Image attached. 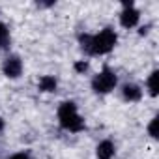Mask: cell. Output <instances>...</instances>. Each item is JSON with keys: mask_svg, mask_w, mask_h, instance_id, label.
<instances>
[{"mask_svg": "<svg viewBox=\"0 0 159 159\" xmlns=\"http://www.w3.org/2000/svg\"><path fill=\"white\" fill-rule=\"evenodd\" d=\"M79 43H81V49L86 54L103 56V54H109L116 47L118 34L114 32V28L107 26V28L99 30L98 34H81L79 36Z\"/></svg>", "mask_w": 159, "mask_h": 159, "instance_id": "obj_1", "label": "cell"}, {"mask_svg": "<svg viewBox=\"0 0 159 159\" xmlns=\"http://www.w3.org/2000/svg\"><path fill=\"white\" fill-rule=\"evenodd\" d=\"M56 116H58V124H60V127L64 131L81 133V131L86 129V124H84L83 116L79 114V109H77L75 101H62L58 105Z\"/></svg>", "mask_w": 159, "mask_h": 159, "instance_id": "obj_2", "label": "cell"}, {"mask_svg": "<svg viewBox=\"0 0 159 159\" xmlns=\"http://www.w3.org/2000/svg\"><path fill=\"white\" fill-rule=\"evenodd\" d=\"M116 84H118V75H116L111 67H107V66H105L99 73L94 75L92 83H90L92 90H94L96 94H99V96L111 94V92L116 88Z\"/></svg>", "mask_w": 159, "mask_h": 159, "instance_id": "obj_3", "label": "cell"}, {"mask_svg": "<svg viewBox=\"0 0 159 159\" xmlns=\"http://www.w3.org/2000/svg\"><path fill=\"white\" fill-rule=\"evenodd\" d=\"M140 21V11L135 8V4L131 0H125L122 2V11H120V25L124 28H135Z\"/></svg>", "mask_w": 159, "mask_h": 159, "instance_id": "obj_4", "label": "cell"}, {"mask_svg": "<svg viewBox=\"0 0 159 159\" xmlns=\"http://www.w3.org/2000/svg\"><path fill=\"white\" fill-rule=\"evenodd\" d=\"M2 73L8 79H19L23 75V60L17 54H10L4 62H2Z\"/></svg>", "mask_w": 159, "mask_h": 159, "instance_id": "obj_5", "label": "cell"}, {"mask_svg": "<svg viewBox=\"0 0 159 159\" xmlns=\"http://www.w3.org/2000/svg\"><path fill=\"white\" fill-rule=\"evenodd\" d=\"M120 92H122L124 101H127V103H139V101L142 99V90H140V86L135 84V83H125Z\"/></svg>", "mask_w": 159, "mask_h": 159, "instance_id": "obj_6", "label": "cell"}, {"mask_svg": "<svg viewBox=\"0 0 159 159\" xmlns=\"http://www.w3.org/2000/svg\"><path fill=\"white\" fill-rule=\"evenodd\" d=\"M114 153H116V146H114V142H112L111 139H105V140H101V142L96 146V155H98V159H112Z\"/></svg>", "mask_w": 159, "mask_h": 159, "instance_id": "obj_7", "label": "cell"}, {"mask_svg": "<svg viewBox=\"0 0 159 159\" xmlns=\"http://www.w3.org/2000/svg\"><path fill=\"white\" fill-rule=\"evenodd\" d=\"M56 86H58V81H56L52 75H43V77H39V83H38V90H39V92L51 94V92H56Z\"/></svg>", "mask_w": 159, "mask_h": 159, "instance_id": "obj_8", "label": "cell"}, {"mask_svg": "<svg viewBox=\"0 0 159 159\" xmlns=\"http://www.w3.org/2000/svg\"><path fill=\"white\" fill-rule=\"evenodd\" d=\"M146 90H148V94L152 98L157 96V92H159V71L157 69H153L148 75V79H146Z\"/></svg>", "mask_w": 159, "mask_h": 159, "instance_id": "obj_9", "label": "cell"}, {"mask_svg": "<svg viewBox=\"0 0 159 159\" xmlns=\"http://www.w3.org/2000/svg\"><path fill=\"white\" fill-rule=\"evenodd\" d=\"M10 28L6 26V23L0 21V51H8L10 49Z\"/></svg>", "mask_w": 159, "mask_h": 159, "instance_id": "obj_10", "label": "cell"}, {"mask_svg": "<svg viewBox=\"0 0 159 159\" xmlns=\"http://www.w3.org/2000/svg\"><path fill=\"white\" fill-rule=\"evenodd\" d=\"M157 124H159V118L157 116H153L150 120V124H148V135L152 139H157Z\"/></svg>", "mask_w": 159, "mask_h": 159, "instance_id": "obj_11", "label": "cell"}, {"mask_svg": "<svg viewBox=\"0 0 159 159\" xmlns=\"http://www.w3.org/2000/svg\"><path fill=\"white\" fill-rule=\"evenodd\" d=\"M73 67H75L77 73H84V71H88V62L86 60H77L73 64Z\"/></svg>", "mask_w": 159, "mask_h": 159, "instance_id": "obj_12", "label": "cell"}, {"mask_svg": "<svg viewBox=\"0 0 159 159\" xmlns=\"http://www.w3.org/2000/svg\"><path fill=\"white\" fill-rule=\"evenodd\" d=\"M8 159H30V155L26 152H17V153H11Z\"/></svg>", "mask_w": 159, "mask_h": 159, "instance_id": "obj_13", "label": "cell"}]
</instances>
